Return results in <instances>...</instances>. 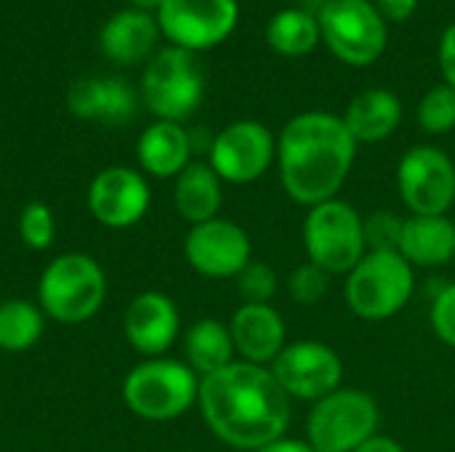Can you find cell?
<instances>
[{
  "mask_svg": "<svg viewBox=\"0 0 455 452\" xmlns=\"http://www.w3.org/2000/svg\"><path fill=\"white\" fill-rule=\"evenodd\" d=\"M197 402L208 429L237 450H259L291 424V397L264 365L232 362L205 376Z\"/></svg>",
  "mask_w": 455,
  "mask_h": 452,
  "instance_id": "1",
  "label": "cell"
},
{
  "mask_svg": "<svg viewBox=\"0 0 455 452\" xmlns=\"http://www.w3.org/2000/svg\"><path fill=\"white\" fill-rule=\"evenodd\" d=\"M357 141L339 115L301 112L277 139L280 181L299 205H320L333 200L355 165Z\"/></svg>",
  "mask_w": 455,
  "mask_h": 452,
  "instance_id": "2",
  "label": "cell"
},
{
  "mask_svg": "<svg viewBox=\"0 0 455 452\" xmlns=\"http://www.w3.org/2000/svg\"><path fill=\"white\" fill-rule=\"evenodd\" d=\"M416 290L413 266L397 250H371L347 274V306L368 322L400 314Z\"/></svg>",
  "mask_w": 455,
  "mask_h": 452,
  "instance_id": "3",
  "label": "cell"
},
{
  "mask_svg": "<svg viewBox=\"0 0 455 452\" xmlns=\"http://www.w3.org/2000/svg\"><path fill=\"white\" fill-rule=\"evenodd\" d=\"M379 402L363 389L341 386L309 410L307 442L315 452H355L379 434Z\"/></svg>",
  "mask_w": 455,
  "mask_h": 452,
  "instance_id": "4",
  "label": "cell"
},
{
  "mask_svg": "<svg viewBox=\"0 0 455 452\" xmlns=\"http://www.w3.org/2000/svg\"><path fill=\"white\" fill-rule=\"evenodd\" d=\"M304 248L328 274H349L368 253L363 216L339 197L312 205L304 218Z\"/></svg>",
  "mask_w": 455,
  "mask_h": 452,
  "instance_id": "5",
  "label": "cell"
},
{
  "mask_svg": "<svg viewBox=\"0 0 455 452\" xmlns=\"http://www.w3.org/2000/svg\"><path fill=\"white\" fill-rule=\"evenodd\" d=\"M40 306L48 317L64 325L91 320L107 296V280L101 266L83 253H67L56 258L37 285Z\"/></svg>",
  "mask_w": 455,
  "mask_h": 452,
  "instance_id": "6",
  "label": "cell"
},
{
  "mask_svg": "<svg viewBox=\"0 0 455 452\" xmlns=\"http://www.w3.org/2000/svg\"><path fill=\"white\" fill-rule=\"evenodd\" d=\"M125 405L147 421H173L200 397L197 373L176 360H149L133 368L123 386Z\"/></svg>",
  "mask_w": 455,
  "mask_h": 452,
  "instance_id": "7",
  "label": "cell"
},
{
  "mask_svg": "<svg viewBox=\"0 0 455 452\" xmlns=\"http://www.w3.org/2000/svg\"><path fill=\"white\" fill-rule=\"evenodd\" d=\"M317 24L333 56L352 67L373 64L389 40L387 19L371 0H328L317 13Z\"/></svg>",
  "mask_w": 455,
  "mask_h": 452,
  "instance_id": "8",
  "label": "cell"
},
{
  "mask_svg": "<svg viewBox=\"0 0 455 452\" xmlns=\"http://www.w3.org/2000/svg\"><path fill=\"white\" fill-rule=\"evenodd\" d=\"M203 72L184 48L160 51L144 72V99L147 107L168 123L189 117L203 101Z\"/></svg>",
  "mask_w": 455,
  "mask_h": 452,
  "instance_id": "9",
  "label": "cell"
},
{
  "mask_svg": "<svg viewBox=\"0 0 455 452\" xmlns=\"http://www.w3.org/2000/svg\"><path fill=\"white\" fill-rule=\"evenodd\" d=\"M397 189L411 216H448L455 202V163L440 147H413L397 165Z\"/></svg>",
  "mask_w": 455,
  "mask_h": 452,
  "instance_id": "10",
  "label": "cell"
},
{
  "mask_svg": "<svg viewBox=\"0 0 455 452\" xmlns=\"http://www.w3.org/2000/svg\"><path fill=\"white\" fill-rule=\"evenodd\" d=\"M269 370L291 400L304 402H320L344 381V362L336 349L315 338L285 344Z\"/></svg>",
  "mask_w": 455,
  "mask_h": 452,
  "instance_id": "11",
  "label": "cell"
},
{
  "mask_svg": "<svg viewBox=\"0 0 455 452\" xmlns=\"http://www.w3.org/2000/svg\"><path fill=\"white\" fill-rule=\"evenodd\" d=\"M237 0H163L160 32L184 51H205L224 43L237 27Z\"/></svg>",
  "mask_w": 455,
  "mask_h": 452,
  "instance_id": "12",
  "label": "cell"
},
{
  "mask_svg": "<svg viewBox=\"0 0 455 452\" xmlns=\"http://www.w3.org/2000/svg\"><path fill=\"white\" fill-rule=\"evenodd\" d=\"M277 160V139L256 120L227 125L211 144V168L221 181L251 184L259 181Z\"/></svg>",
  "mask_w": 455,
  "mask_h": 452,
  "instance_id": "13",
  "label": "cell"
},
{
  "mask_svg": "<svg viewBox=\"0 0 455 452\" xmlns=\"http://www.w3.org/2000/svg\"><path fill=\"white\" fill-rule=\"evenodd\" d=\"M184 253L195 272L213 280H227L237 277L251 264L253 245L240 224L216 216L189 229Z\"/></svg>",
  "mask_w": 455,
  "mask_h": 452,
  "instance_id": "14",
  "label": "cell"
},
{
  "mask_svg": "<svg viewBox=\"0 0 455 452\" xmlns=\"http://www.w3.org/2000/svg\"><path fill=\"white\" fill-rule=\"evenodd\" d=\"M88 205L104 226L125 229L139 224L149 210V186L144 176L131 168H107L93 178Z\"/></svg>",
  "mask_w": 455,
  "mask_h": 452,
  "instance_id": "15",
  "label": "cell"
},
{
  "mask_svg": "<svg viewBox=\"0 0 455 452\" xmlns=\"http://www.w3.org/2000/svg\"><path fill=\"white\" fill-rule=\"evenodd\" d=\"M229 333L235 352L251 365L267 368L285 349V322L272 304H243L229 322Z\"/></svg>",
  "mask_w": 455,
  "mask_h": 452,
  "instance_id": "16",
  "label": "cell"
},
{
  "mask_svg": "<svg viewBox=\"0 0 455 452\" xmlns=\"http://www.w3.org/2000/svg\"><path fill=\"white\" fill-rule=\"evenodd\" d=\"M179 309L163 293H141L125 312V336L144 357H160L179 336Z\"/></svg>",
  "mask_w": 455,
  "mask_h": 452,
  "instance_id": "17",
  "label": "cell"
},
{
  "mask_svg": "<svg viewBox=\"0 0 455 452\" xmlns=\"http://www.w3.org/2000/svg\"><path fill=\"white\" fill-rule=\"evenodd\" d=\"M67 104L75 117L96 123H128L136 115V93L117 77H91L69 88Z\"/></svg>",
  "mask_w": 455,
  "mask_h": 452,
  "instance_id": "18",
  "label": "cell"
},
{
  "mask_svg": "<svg viewBox=\"0 0 455 452\" xmlns=\"http://www.w3.org/2000/svg\"><path fill=\"white\" fill-rule=\"evenodd\" d=\"M397 253L411 266L437 269L455 258V221L448 216H408Z\"/></svg>",
  "mask_w": 455,
  "mask_h": 452,
  "instance_id": "19",
  "label": "cell"
},
{
  "mask_svg": "<svg viewBox=\"0 0 455 452\" xmlns=\"http://www.w3.org/2000/svg\"><path fill=\"white\" fill-rule=\"evenodd\" d=\"M341 120L357 144H376L389 139L400 128L403 104L387 88H368L349 101Z\"/></svg>",
  "mask_w": 455,
  "mask_h": 452,
  "instance_id": "20",
  "label": "cell"
},
{
  "mask_svg": "<svg viewBox=\"0 0 455 452\" xmlns=\"http://www.w3.org/2000/svg\"><path fill=\"white\" fill-rule=\"evenodd\" d=\"M160 37V24L141 8L115 13L101 29V51L117 64H136L152 53Z\"/></svg>",
  "mask_w": 455,
  "mask_h": 452,
  "instance_id": "21",
  "label": "cell"
},
{
  "mask_svg": "<svg viewBox=\"0 0 455 452\" xmlns=\"http://www.w3.org/2000/svg\"><path fill=\"white\" fill-rule=\"evenodd\" d=\"M136 152L147 173L157 178H168V176H179L189 165L192 141L179 123L160 120L141 133Z\"/></svg>",
  "mask_w": 455,
  "mask_h": 452,
  "instance_id": "22",
  "label": "cell"
},
{
  "mask_svg": "<svg viewBox=\"0 0 455 452\" xmlns=\"http://www.w3.org/2000/svg\"><path fill=\"white\" fill-rule=\"evenodd\" d=\"M176 210L184 221L192 226L205 224L216 218L221 208V178L211 165L203 163H189L179 176H176V189H173Z\"/></svg>",
  "mask_w": 455,
  "mask_h": 452,
  "instance_id": "23",
  "label": "cell"
},
{
  "mask_svg": "<svg viewBox=\"0 0 455 452\" xmlns=\"http://www.w3.org/2000/svg\"><path fill=\"white\" fill-rule=\"evenodd\" d=\"M184 354H187V365L205 376H213L219 370H224L227 365H232L235 360V341L232 333L224 322L219 320H197L187 336H184Z\"/></svg>",
  "mask_w": 455,
  "mask_h": 452,
  "instance_id": "24",
  "label": "cell"
},
{
  "mask_svg": "<svg viewBox=\"0 0 455 452\" xmlns=\"http://www.w3.org/2000/svg\"><path fill=\"white\" fill-rule=\"evenodd\" d=\"M267 43L280 56H307L320 43V24L304 8H283L267 24Z\"/></svg>",
  "mask_w": 455,
  "mask_h": 452,
  "instance_id": "25",
  "label": "cell"
},
{
  "mask_svg": "<svg viewBox=\"0 0 455 452\" xmlns=\"http://www.w3.org/2000/svg\"><path fill=\"white\" fill-rule=\"evenodd\" d=\"M43 336V314L27 301L0 304V349L27 352Z\"/></svg>",
  "mask_w": 455,
  "mask_h": 452,
  "instance_id": "26",
  "label": "cell"
},
{
  "mask_svg": "<svg viewBox=\"0 0 455 452\" xmlns=\"http://www.w3.org/2000/svg\"><path fill=\"white\" fill-rule=\"evenodd\" d=\"M419 125L432 136H443V133L453 131L455 88L445 83V85H435L424 93V99L419 104Z\"/></svg>",
  "mask_w": 455,
  "mask_h": 452,
  "instance_id": "27",
  "label": "cell"
},
{
  "mask_svg": "<svg viewBox=\"0 0 455 452\" xmlns=\"http://www.w3.org/2000/svg\"><path fill=\"white\" fill-rule=\"evenodd\" d=\"M328 288H331V274L312 261L296 266L288 277V296L299 306H317L325 298Z\"/></svg>",
  "mask_w": 455,
  "mask_h": 452,
  "instance_id": "28",
  "label": "cell"
},
{
  "mask_svg": "<svg viewBox=\"0 0 455 452\" xmlns=\"http://www.w3.org/2000/svg\"><path fill=\"white\" fill-rule=\"evenodd\" d=\"M53 232H56V224H53V213H51L48 205L29 202L21 210V216H19V234H21L27 248L45 250L53 242Z\"/></svg>",
  "mask_w": 455,
  "mask_h": 452,
  "instance_id": "29",
  "label": "cell"
},
{
  "mask_svg": "<svg viewBox=\"0 0 455 452\" xmlns=\"http://www.w3.org/2000/svg\"><path fill=\"white\" fill-rule=\"evenodd\" d=\"M277 274L269 264L251 261L240 274H237V288L245 304H269L277 296Z\"/></svg>",
  "mask_w": 455,
  "mask_h": 452,
  "instance_id": "30",
  "label": "cell"
},
{
  "mask_svg": "<svg viewBox=\"0 0 455 452\" xmlns=\"http://www.w3.org/2000/svg\"><path fill=\"white\" fill-rule=\"evenodd\" d=\"M403 224H405V218H400L392 210H376L368 218H363L368 253L371 250H397L400 237H403Z\"/></svg>",
  "mask_w": 455,
  "mask_h": 452,
  "instance_id": "31",
  "label": "cell"
},
{
  "mask_svg": "<svg viewBox=\"0 0 455 452\" xmlns=\"http://www.w3.org/2000/svg\"><path fill=\"white\" fill-rule=\"evenodd\" d=\"M429 322H432L435 336L443 344H448L451 349H455V282L445 285L435 296L432 309H429Z\"/></svg>",
  "mask_w": 455,
  "mask_h": 452,
  "instance_id": "32",
  "label": "cell"
},
{
  "mask_svg": "<svg viewBox=\"0 0 455 452\" xmlns=\"http://www.w3.org/2000/svg\"><path fill=\"white\" fill-rule=\"evenodd\" d=\"M440 69L445 75V83L455 88V21L443 32L440 40Z\"/></svg>",
  "mask_w": 455,
  "mask_h": 452,
  "instance_id": "33",
  "label": "cell"
},
{
  "mask_svg": "<svg viewBox=\"0 0 455 452\" xmlns=\"http://www.w3.org/2000/svg\"><path fill=\"white\" fill-rule=\"evenodd\" d=\"M419 0H376V8L381 11L384 19H392V21H405L413 16Z\"/></svg>",
  "mask_w": 455,
  "mask_h": 452,
  "instance_id": "34",
  "label": "cell"
},
{
  "mask_svg": "<svg viewBox=\"0 0 455 452\" xmlns=\"http://www.w3.org/2000/svg\"><path fill=\"white\" fill-rule=\"evenodd\" d=\"M253 452H315L312 450V445L307 442V440H296V437H277V440H272V442H267L264 448H259V450Z\"/></svg>",
  "mask_w": 455,
  "mask_h": 452,
  "instance_id": "35",
  "label": "cell"
},
{
  "mask_svg": "<svg viewBox=\"0 0 455 452\" xmlns=\"http://www.w3.org/2000/svg\"><path fill=\"white\" fill-rule=\"evenodd\" d=\"M355 452H405V448L397 440H392V437L376 434V437H371L365 445H360Z\"/></svg>",
  "mask_w": 455,
  "mask_h": 452,
  "instance_id": "36",
  "label": "cell"
},
{
  "mask_svg": "<svg viewBox=\"0 0 455 452\" xmlns=\"http://www.w3.org/2000/svg\"><path fill=\"white\" fill-rule=\"evenodd\" d=\"M131 3H136V8H141V11H149V8H160L163 5V0H131Z\"/></svg>",
  "mask_w": 455,
  "mask_h": 452,
  "instance_id": "37",
  "label": "cell"
}]
</instances>
